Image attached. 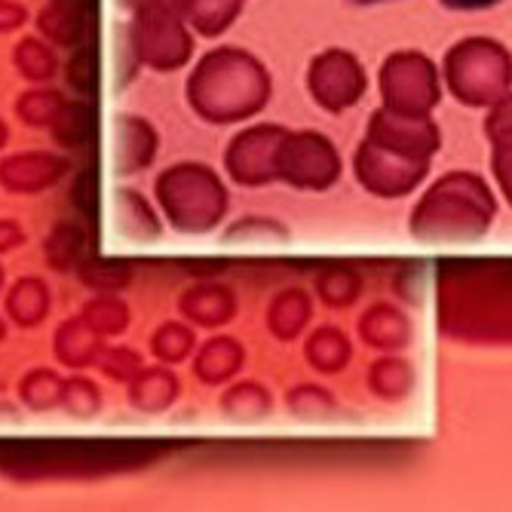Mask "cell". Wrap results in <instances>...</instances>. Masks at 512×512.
Returning a JSON list of instances; mask_svg holds the SVG:
<instances>
[{"mask_svg":"<svg viewBox=\"0 0 512 512\" xmlns=\"http://www.w3.org/2000/svg\"><path fill=\"white\" fill-rule=\"evenodd\" d=\"M83 249H86V237H83V230L71 221H62L53 227V234L46 237V261H50L53 270L65 273L77 264H83Z\"/></svg>","mask_w":512,"mask_h":512,"instance_id":"obj_5","label":"cell"},{"mask_svg":"<svg viewBox=\"0 0 512 512\" xmlns=\"http://www.w3.org/2000/svg\"><path fill=\"white\" fill-rule=\"evenodd\" d=\"M80 276L89 289L99 292H120L129 279H132V267L123 258H92L80 264Z\"/></svg>","mask_w":512,"mask_h":512,"instance_id":"obj_10","label":"cell"},{"mask_svg":"<svg viewBox=\"0 0 512 512\" xmlns=\"http://www.w3.org/2000/svg\"><path fill=\"white\" fill-rule=\"evenodd\" d=\"M184 350H188V332L178 329V325H163L154 338V353L166 362H175Z\"/></svg>","mask_w":512,"mask_h":512,"instance_id":"obj_17","label":"cell"},{"mask_svg":"<svg viewBox=\"0 0 512 512\" xmlns=\"http://www.w3.org/2000/svg\"><path fill=\"white\" fill-rule=\"evenodd\" d=\"M62 408L71 417H80V421H86V417H96L99 414L102 393H99V387L92 384L89 378H71L62 387Z\"/></svg>","mask_w":512,"mask_h":512,"instance_id":"obj_13","label":"cell"},{"mask_svg":"<svg viewBox=\"0 0 512 512\" xmlns=\"http://www.w3.org/2000/svg\"><path fill=\"white\" fill-rule=\"evenodd\" d=\"M53 132H56V142L62 148L83 151L92 142V111H89V105H80V102L65 105L53 123Z\"/></svg>","mask_w":512,"mask_h":512,"instance_id":"obj_9","label":"cell"},{"mask_svg":"<svg viewBox=\"0 0 512 512\" xmlns=\"http://www.w3.org/2000/svg\"><path fill=\"white\" fill-rule=\"evenodd\" d=\"M172 396H175V378L160 368L138 371V375L129 381V399L142 411H160L172 402Z\"/></svg>","mask_w":512,"mask_h":512,"instance_id":"obj_6","label":"cell"},{"mask_svg":"<svg viewBox=\"0 0 512 512\" xmlns=\"http://www.w3.org/2000/svg\"><path fill=\"white\" fill-rule=\"evenodd\" d=\"M25 243V230L16 221L0 218V252H10Z\"/></svg>","mask_w":512,"mask_h":512,"instance_id":"obj_19","label":"cell"},{"mask_svg":"<svg viewBox=\"0 0 512 512\" xmlns=\"http://www.w3.org/2000/svg\"><path fill=\"white\" fill-rule=\"evenodd\" d=\"M96 365L111 381H132L138 371H142V362H138V356L126 347H105L102 356L96 359Z\"/></svg>","mask_w":512,"mask_h":512,"instance_id":"obj_14","label":"cell"},{"mask_svg":"<svg viewBox=\"0 0 512 512\" xmlns=\"http://www.w3.org/2000/svg\"><path fill=\"white\" fill-rule=\"evenodd\" d=\"M43 31H50L59 43H74L83 25V0H56L50 13L40 19Z\"/></svg>","mask_w":512,"mask_h":512,"instance_id":"obj_12","label":"cell"},{"mask_svg":"<svg viewBox=\"0 0 512 512\" xmlns=\"http://www.w3.org/2000/svg\"><path fill=\"white\" fill-rule=\"evenodd\" d=\"M71 203L77 206V212L89 221H96V172L83 169L71 188Z\"/></svg>","mask_w":512,"mask_h":512,"instance_id":"obj_16","label":"cell"},{"mask_svg":"<svg viewBox=\"0 0 512 512\" xmlns=\"http://www.w3.org/2000/svg\"><path fill=\"white\" fill-rule=\"evenodd\" d=\"M71 163L65 157L46 154V151H28L16 154L0 163V184L10 194H40L50 191L53 184H59L68 175Z\"/></svg>","mask_w":512,"mask_h":512,"instance_id":"obj_1","label":"cell"},{"mask_svg":"<svg viewBox=\"0 0 512 512\" xmlns=\"http://www.w3.org/2000/svg\"><path fill=\"white\" fill-rule=\"evenodd\" d=\"M0 292H4V267H0Z\"/></svg>","mask_w":512,"mask_h":512,"instance_id":"obj_23","label":"cell"},{"mask_svg":"<svg viewBox=\"0 0 512 512\" xmlns=\"http://www.w3.org/2000/svg\"><path fill=\"white\" fill-rule=\"evenodd\" d=\"M22 10L19 7H10V4H0V31L4 28H13V25H19L22 22Z\"/></svg>","mask_w":512,"mask_h":512,"instance_id":"obj_20","label":"cell"},{"mask_svg":"<svg viewBox=\"0 0 512 512\" xmlns=\"http://www.w3.org/2000/svg\"><path fill=\"white\" fill-rule=\"evenodd\" d=\"M4 338H7V322L0 319V341H4Z\"/></svg>","mask_w":512,"mask_h":512,"instance_id":"obj_22","label":"cell"},{"mask_svg":"<svg viewBox=\"0 0 512 512\" xmlns=\"http://www.w3.org/2000/svg\"><path fill=\"white\" fill-rule=\"evenodd\" d=\"M62 108H65V99L56 89H31L16 102V111L28 126H53Z\"/></svg>","mask_w":512,"mask_h":512,"instance_id":"obj_11","label":"cell"},{"mask_svg":"<svg viewBox=\"0 0 512 512\" xmlns=\"http://www.w3.org/2000/svg\"><path fill=\"white\" fill-rule=\"evenodd\" d=\"M7 145V126H4V120H0V148Z\"/></svg>","mask_w":512,"mask_h":512,"instance_id":"obj_21","label":"cell"},{"mask_svg":"<svg viewBox=\"0 0 512 512\" xmlns=\"http://www.w3.org/2000/svg\"><path fill=\"white\" fill-rule=\"evenodd\" d=\"M68 80H71V86H74V89H80V92H92V56H89V53H80V56L71 62V68H68Z\"/></svg>","mask_w":512,"mask_h":512,"instance_id":"obj_18","label":"cell"},{"mask_svg":"<svg viewBox=\"0 0 512 512\" xmlns=\"http://www.w3.org/2000/svg\"><path fill=\"white\" fill-rule=\"evenodd\" d=\"M154 154V135L145 123L126 117L117 123V142H114V163L117 172H135L138 166H148Z\"/></svg>","mask_w":512,"mask_h":512,"instance_id":"obj_4","label":"cell"},{"mask_svg":"<svg viewBox=\"0 0 512 512\" xmlns=\"http://www.w3.org/2000/svg\"><path fill=\"white\" fill-rule=\"evenodd\" d=\"M16 62H19V71L31 80H43L53 74V56L34 40L22 43V50L16 53Z\"/></svg>","mask_w":512,"mask_h":512,"instance_id":"obj_15","label":"cell"},{"mask_svg":"<svg viewBox=\"0 0 512 512\" xmlns=\"http://www.w3.org/2000/svg\"><path fill=\"white\" fill-rule=\"evenodd\" d=\"M80 316H83L102 338H114V335H120V332L126 329V325H129V310H126V304H123L117 295H111V292H102L99 298L86 301V307H83Z\"/></svg>","mask_w":512,"mask_h":512,"instance_id":"obj_8","label":"cell"},{"mask_svg":"<svg viewBox=\"0 0 512 512\" xmlns=\"http://www.w3.org/2000/svg\"><path fill=\"white\" fill-rule=\"evenodd\" d=\"M7 313L22 329H34L46 316H50V289L43 279L25 276L7 292Z\"/></svg>","mask_w":512,"mask_h":512,"instance_id":"obj_3","label":"cell"},{"mask_svg":"<svg viewBox=\"0 0 512 512\" xmlns=\"http://www.w3.org/2000/svg\"><path fill=\"white\" fill-rule=\"evenodd\" d=\"M62 387L65 381L50 368H34L22 378L19 384V399L31 408V411H50L56 405H62Z\"/></svg>","mask_w":512,"mask_h":512,"instance_id":"obj_7","label":"cell"},{"mask_svg":"<svg viewBox=\"0 0 512 512\" xmlns=\"http://www.w3.org/2000/svg\"><path fill=\"white\" fill-rule=\"evenodd\" d=\"M105 350V338L92 329V325L77 316L59 325L56 332V356L62 365L68 368H86V365H96V359Z\"/></svg>","mask_w":512,"mask_h":512,"instance_id":"obj_2","label":"cell"}]
</instances>
